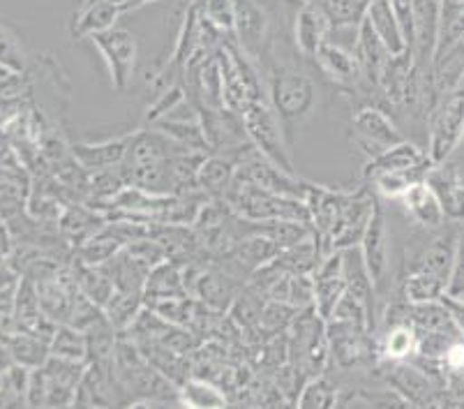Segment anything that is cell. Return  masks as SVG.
Returning a JSON list of instances; mask_svg holds the SVG:
<instances>
[{
    "instance_id": "25",
    "label": "cell",
    "mask_w": 464,
    "mask_h": 409,
    "mask_svg": "<svg viewBox=\"0 0 464 409\" xmlns=\"http://www.w3.org/2000/svg\"><path fill=\"white\" fill-rule=\"evenodd\" d=\"M280 246L271 236H247L238 243L236 255H238L240 264H246L250 268H264L268 267L277 255H280Z\"/></svg>"
},
{
    "instance_id": "1",
    "label": "cell",
    "mask_w": 464,
    "mask_h": 409,
    "mask_svg": "<svg viewBox=\"0 0 464 409\" xmlns=\"http://www.w3.org/2000/svg\"><path fill=\"white\" fill-rule=\"evenodd\" d=\"M268 102L280 121L289 146L316 107V86L303 70L273 65L268 72Z\"/></svg>"
},
{
    "instance_id": "31",
    "label": "cell",
    "mask_w": 464,
    "mask_h": 409,
    "mask_svg": "<svg viewBox=\"0 0 464 409\" xmlns=\"http://www.w3.org/2000/svg\"><path fill=\"white\" fill-rule=\"evenodd\" d=\"M197 294H201L204 303H208L210 307L222 310L231 301L229 280L225 276H201L197 280Z\"/></svg>"
},
{
    "instance_id": "14",
    "label": "cell",
    "mask_w": 464,
    "mask_h": 409,
    "mask_svg": "<svg viewBox=\"0 0 464 409\" xmlns=\"http://www.w3.org/2000/svg\"><path fill=\"white\" fill-rule=\"evenodd\" d=\"M398 201H402V206L407 209V213L411 215L413 220L419 222L420 227H425V229L439 231L441 227L446 225L444 210H441V206H439L432 188H430L425 180L413 183Z\"/></svg>"
},
{
    "instance_id": "6",
    "label": "cell",
    "mask_w": 464,
    "mask_h": 409,
    "mask_svg": "<svg viewBox=\"0 0 464 409\" xmlns=\"http://www.w3.org/2000/svg\"><path fill=\"white\" fill-rule=\"evenodd\" d=\"M352 128L353 139H356V143L368 158H374V155L383 153L395 143L404 141V134L393 123V118L377 107H362L353 116Z\"/></svg>"
},
{
    "instance_id": "11",
    "label": "cell",
    "mask_w": 464,
    "mask_h": 409,
    "mask_svg": "<svg viewBox=\"0 0 464 409\" xmlns=\"http://www.w3.org/2000/svg\"><path fill=\"white\" fill-rule=\"evenodd\" d=\"M314 61L335 83H342V86H358L361 83L362 67L356 52H352V49H344V46L326 40L319 46Z\"/></svg>"
},
{
    "instance_id": "36",
    "label": "cell",
    "mask_w": 464,
    "mask_h": 409,
    "mask_svg": "<svg viewBox=\"0 0 464 409\" xmlns=\"http://www.w3.org/2000/svg\"><path fill=\"white\" fill-rule=\"evenodd\" d=\"M91 3H95V0H83V7H86V5H91Z\"/></svg>"
},
{
    "instance_id": "30",
    "label": "cell",
    "mask_w": 464,
    "mask_h": 409,
    "mask_svg": "<svg viewBox=\"0 0 464 409\" xmlns=\"http://www.w3.org/2000/svg\"><path fill=\"white\" fill-rule=\"evenodd\" d=\"M83 292H86L88 301L97 303V306L102 307L109 303V298L113 297L116 292V285L113 280L109 278V273L104 271V267H91L83 271Z\"/></svg>"
},
{
    "instance_id": "33",
    "label": "cell",
    "mask_w": 464,
    "mask_h": 409,
    "mask_svg": "<svg viewBox=\"0 0 464 409\" xmlns=\"http://www.w3.org/2000/svg\"><path fill=\"white\" fill-rule=\"evenodd\" d=\"M111 3L118 7H123V12H128V10H132L137 0H111Z\"/></svg>"
},
{
    "instance_id": "3",
    "label": "cell",
    "mask_w": 464,
    "mask_h": 409,
    "mask_svg": "<svg viewBox=\"0 0 464 409\" xmlns=\"http://www.w3.org/2000/svg\"><path fill=\"white\" fill-rule=\"evenodd\" d=\"M243 116V128H246L247 141L256 149L261 158L280 167L286 174H294V164H291V146L285 137L280 121H277L276 112H273L268 98L252 100L246 107Z\"/></svg>"
},
{
    "instance_id": "2",
    "label": "cell",
    "mask_w": 464,
    "mask_h": 409,
    "mask_svg": "<svg viewBox=\"0 0 464 409\" xmlns=\"http://www.w3.org/2000/svg\"><path fill=\"white\" fill-rule=\"evenodd\" d=\"M464 139V74L449 88L439 93L428 121V158L441 164L455 153Z\"/></svg>"
},
{
    "instance_id": "22",
    "label": "cell",
    "mask_w": 464,
    "mask_h": 409,
    "mask_svg": "<svg viewBox=\"0 0 464 409\" xmlns=\"http://www.w3.org/2000/svg\"><path fill=\"white\" fill-rule=\"evenodd\" d=\"M324 12L331 28L358 26L368 12V0H307Z\"/></svg>"
},
{
    "instance_id": "18",
    "label": "cell",
    "mask_w": 464,
    "mask_h": 409,
    "mask_svg": "<svg viewBox=\"0 0 464 409\" xmlns=\"http://www.w3.org/2000/svg\"><path fill=\"white\" fill-rule=\"evenodd\" d=\"M185 292H188V285H185L183 273L179 271L174 261L167 259L150 268L146 287H143V297H150V303L160 301V298L185 297Z\"/></svg>"
},
{
    "instance_id": "27",
    "label": "cell",
    "mask_w": 464,
    "mask_h": 409,
    "mask_svg": "<svg viewBox=\"0 0 464 409\" xmlns=\"http://www.w3.org/2000/svg\"><path fill=\"white\" fill-rule=\"evenodd\" d=\"M199 15L222 37H236V7L234 0H201Z\"/></svg>"
},
{
    "instance_id": "21",
    "label": "cell",
    "mask_w": 464,
    "mask_h": 409,
    "mask_svg": "<svg viewBox=\"0 0 464 409\" xmlns=\"http://www.w3.org/2000/svg\"><path fill=\"white\" fill-rule=\"evenodd\" d=\"M143 292H121L116 289L109 303L104 306V317L109 319L116 331H128L137 322L139 312L143 310Z\"/></svg>"
},
{
    "instance_id": "5",
    "label": "cell",
    "mask_w": 464,
    "mask_h": 409,
    "mask_svg": "<svg viewBox=\"0 0 464 409\" xmlns=\"http://www.w3.org/2000/svg\"><path fill=\"white\" fill-rule=\"evenodd\" d=\"M361 252L374 282V289L379 297H386L388 285H391V239H388L386 215H383L379 200H374L372 215H370L365 234L361 239Z\"/></svg>"
},
{
    "instance_id": "13",
    "label": "cell",
    "mask_w": 464,
    "mask_h": 409,
    "mask_svg": "<svg viewBox=\"0 0 464 409\" xmlns=\"http://www.w3.org/2000/svg\"><path fill=\"white\" fill-rule=\"evenodd\" d=\"M236 7V40L240 49L250 58L261 54V42H264L268 21L261 7L255 0H234Z\"/></svg>"
},
{
    "instance_id": "19",
    "label": "cell",
    "mask_w": 464,
    "mask_h": 409,
    "mask_svg": "<svg viewBox=\"0 0 464 409\" xmlns=\"http://www.w3.org/2000/svg\"><path fill=\"white\" fill-rule=\"evenodd\" d=\"M121 15H123V7L113 5L111 0H95V3H91V5L82 7L77 12L74 35L91 37L95 33L109 31V28L116 26V21Z\"/></svg>"
},
{
    "instance_id": "10",
    "label": "cell",
    "mask_w": 464,
    "mask_h": 409,
    "mask_svg": "<svg viewBox=\"0 0 464 409\" xmlns=\"http://www.w3.org/2000/svg\"><path fill=\"white\" fill-rule=\"evenodd\" d=\"M356 56L361 61L362 67V79L370 83V86H377L382 83L383 72H386L388 63H391V52L386 49V44L382 42V37L374 33L372 24L368 21V16H362L361 28H358V42H356Z\"/></svg>"
},
{
    "instance_id": "20",
    "label": "cell",
    "mask_w": 464,
    "mask_h": 409,
    "mask_svg": "<svg viewBox=\"0 0 464 409\" xmlns=\"http://www.w3.org/2000/svg\"><path fill=\"white\" fill-rule=\"evenodd\" d=\"M450 285L444 278L434 276V273L423 271V268H413L411 273H407L404 278L402 294L407 298V303L411 306H419V303H434L441 301V298L449 294Z\"/></svg>"
},
{
    "instance_id": "32",
    "label": "cell",
    "mask_w": 464,
    "mask_h": 409,
    "mask_svg": "<svg viewBox=\"0 0 464 409\" xmlns=\"http://www.w3.org/2000/svg\"><path fill=\"white\" fill-rule=\"evenodd\" d=\"M464 292V222L462 229L458 231V250H455V271H453V282H450L449 294H459Z\"/></svg>"
},
{
    "instance_id": "12",
    "label": "cell",
    "mask_w": 464,
    "mask_h": 409,
    "mask_svg": "<svg viewBox=\"0 0 464 409\" xmlns=\"http://www.w3.org/2000/svg\"><path fill=\"white\" fill-rule=\"evenodd\" d=\"M464 44V0H441L439 10V33L437 49H434V63H444L455 49Z\"/></svg>"
},
{
    "instance_id": "26",
    "label": "cell",
    "mask_w": 464,
    "mask_h": 409,
    "mask_svg": "<svg viewBox=\"0 0 464 409\" xmlns=\"http://www.w3.org/2000/svg\"><path fill=\"white\" fill-rule=\"evenodd\" d=\"M383 356L393 358V361H404L419 349V333L409 322L395 324L393 328H388L386 338H383Z\"/></svg>"
},
{
    "instance_id": "24",
    "label": "cell",
    "mask_w": 464,
    "mask_h": 409,
    "mask_svg": "<svg viewBox=\"0 0 464 409\" xmlns=\"http://www.w3.org/2000/svg\"><path fill=\"white\" fill-rule=\"evenodd\" d=\"M179 403L192 409H219L227 407V395L210 382L188 379L179 389Z\"/></svg>"
},
{
    "instance_id": "8",
    "label": "cell",
    "mask_w": 464,
    "mask_h": 409,
    "mask_svg": "<svg viewBox=\"0 0 464 409\" xmlns=\"http://www.w3.org/2000/svg\"><path fill=\"white\" fill-rule=\"evenodd\" d=\"M425 183L432 188L439 206L444 210L446 222L450 225H462L464 222V180L459 179L458 170L449 160L441 164H434L425 176Z\"/></svg>"
},
{
    "instance_id": "15",
    "label": "cell",
    "mask_w": 464,
    "mask_h": 409,
    "mask_svg": "<svg viewBox=\"0 0 464 409\" xmlns=\"http://www.w3.org/2000/svg\"><path fill=\"white\" fill-rule=\"evenodd\" d=\"M328 31H331V24L324 16V12L312 5V3H307V0H303L301 10L296 15V28H294L298 52L307 58H314L319 46L326 42Z\"/></svg>"
},
{
    "instance_id": "37",
    "label": "cell",
    "mask_w": 464,
    "mask_h": 409,
    "mask_svg": "<svg viewBox=\"0 0 464 409\" xmlns=\"http://www.w3.org/2000/svg\"><path fill=\"white\" fill-rule=\"evenodd\" d=\"M139 3H141V0H137V3H134V7H132V10H137V7H139Z\"/></svg>"
},
{
    "instance_id": "34",
    "label": "cell",
    "mask_w": 464,
    "mask_h": 409,
    "mask_svg": "<svg viewBox=\"0 0 464 409\" xmlns=\"http://www.w3.org/2000/svg\"><path fill=\"white\" fill-rule=\"evenodd\" d=\"M149 3H158V0H141V3H139V7H141V5H149Z\"/></svg>"
},
{
    "instance_id": "4",
    "label": "cell",
    "mask_w": 464,
    "mask_h": 409,
    "mask_svg": "<svg viewBox=\"0 0 464 409\" xmlns=\"http://www.w3.org/2000/svg\"><path fill=\"white\" fill-rule=\"evenodd\" d=\"M91 42L102 56L104 65L111 77L113 91L125 93L134 79V70H137V56L139 44L137 37L125 28H109V31L95 33L91 35Z\"/></svg>"
},
{
    "instance_id": "9",
    "label": "cell",
    "mask_w": 464,
    "mask_h": 409,
    "mask_svg": "<svg viewBox=\"0 0 464 409\" xmlns=\"http://www.w3.org/2000/svg\"><path fill=\"white\" fill-rule=\"evenodd\" d=\"M428 162H432L428 158V149H420L419 143L404 139V141L395 143V146L386 149L383 153L370 158L365 170H362V176H365V180H372L382 174H391V171L419 170V167Z\"/></svg>"
},
{
    "instance_id": "17",
    "label": "cell",
    "mask_w": 464,
    "mask_h": 409,
    "mask_svg": "<svg viewBox=\"0 0 464 409\" xmlns=\"http://www.w3.org/2000/svg\"><path fill=\"white\" fill-rule=\"evenodd\" d=\"M236 174V162L227 160L222 155H213V158H204L197 171V188L204 192L206 197H225L229 185L234 183Z\"/></svg>"
},
{
    "instance_id": "23",
    "label": "cell",
    "mask_w": 464,
    "mask_h": 409,
    "mask_svg": "<svg viewBox=\"0 0 464 409\" xmlns=\"http://www.w3.org/2000/svg\"><path fill=\"white\" fill-rule=\"evenodd\" d=\"M134 134H125L121 139H111V141L104 143H95V146H88L83 149L82 160L88 164V167H95L97 170H111V167H118V164H123L125 155H128L130 143H132Z\"/></svg>"
},
{
    "instance_id": "7",
    "label": "cell",
    "mask_w": 464,
    "mask_h": 409,
    "mask_svg": "<svg viewBox=\"0 0 464 409\" xmlns=\"http://www.w3.org/2000/svg\"><path fill=\"white\" fill-rule=\"evenodd\" d=\"M314 280V310L322 319H331L340 298L347 294V280L342 271V250L331 252L312 273Z\"/></svg>"
},
{
    "instance_id": "16",
    "label": "cell",
    "mask_w": 464,
    "mask_h": 409,
    "mask_svg": "<svg viewBox=\"0 0 464 409\" xmlns=\"http://www.w3.org/2000/svg\"><path fill=\"white\" fill-rule=\"evenodd\" d=\"M365 16H368V21L372 24L374 33L382 37V42L386 44L391 56H402V54L411 52L388 0H370Z\"/></svg>"
},
{
    "instance_id": "29",
    "label": "cell",
    "mask_w": 464,
    "mask_h": 409,
    "mask_svg": "<svg viewBox=\"0 0 464 409\" xmlns=\"http://www.w3.org/2000/svg\"><path fill=\"white\" fill-rule=\"evenodd\" d=\"M296 404L298 407H335L337 391L326 377L314 375V377L303 386L301 394L296 395Z\"/></svg>"
},
{
    "instance_id": "28",
    "label": "cell",
    "mask_w": 464,
    "mask_h": 409,
    "mask_svg": "<svg viewBox=\"0 0 464 409\" xmlns=\"http://www.w3.org/2000/svg\"><path fill=\"white\" fill-rule=\"evenodd\" d=\"M125 248V240L118 234H104V231H95L91 240L83 246V261L91 264V267H102L107 264L111 257H116L118 252Z\"/></svg>"
},
{
    "instance_id": "35",
    "label": "cell",
    "mask_w": 464,
    "mask_h": 409,
    "mask_svg": "<svg viewBox=\"0 0 464 409\" xmlns=\"http://www.w3.org/2000/svg\"><path fill=\"white\" fill-rule=\"evenodd\" d=\"M188 3H189V5H199L201 0H188Z\"/></svg>"
}]
</instances>
